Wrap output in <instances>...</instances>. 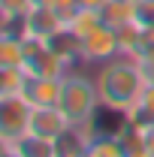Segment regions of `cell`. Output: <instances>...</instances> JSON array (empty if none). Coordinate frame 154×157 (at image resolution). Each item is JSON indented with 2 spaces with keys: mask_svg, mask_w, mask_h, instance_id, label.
Here are the masks:
<instances>
[{
  "mask_svg": "<svg viewBox=\"0 0 154 157\" xmlns=\"http://www.w3.org/2000/svg\"><path fill=\"white\" fill-rule=\"evenodd\" d=\"M94 82H97V91H100V103L112 112H121V115L133 112L139 106V97L148 85L139 60L127 58V55H118V58L100 63Z\"/></svg>",
  "mask_w": 154,
  "mask_h": 157,
  "instance_id": "cell-1",
  "label": "cell"
},
{
  "mask_svg": "<svg viewBox=\"0 0 154 157\" xmlns=\"http://www.w3.org/2000/svg\"><path fill=\"white\" fill-rule=\"evenodd\" d=\"M100 91H97L94 76H85L79 70H70L64 76V91H60L58 109L70 118L73 127H82V124H91L100 112Z\"/></svg>",
  "mask_w": 154,
  "mask_h": 157,
  "instance_id": "cell-2",
  "label": "cell"
},
{
  "mask_svg": "<svg viewBox=\"0 0 154 157\" xmlns=\"http://www.w3.org/2000/svg\"><path fill=\"white\" fill-rule=\"evenodd\" d=\"M21 73L27 78H64L70 73V63L60 58L48 42L24 36V63H21Z\"/></svg>",
  "mask_w": 154,
  "mask_h": 157,
  "instance_id": "cell-3",
  "label": "cell"
},
{
  "mask_svg": "<svg viewBox=\"0 0 154 157\" xmlns=\"http://www.w3.org/2000/svg\"><path fill=\"white\" fill-rule=\"evenodd\" d=\"M30 109L33 106L24 100V94H0V139L6 145H12L27 133Z\"/></svg>",
  "mask_w": 154,
  "mask_h": 157,
  "instance_id": "cell-4",
  "label": "cell"
},
{
  "mask_svg": "<svg viewBox=\"0 0 154 157\" xmlns=\"http://www.w3.org/2000/svg\"><path fill=\"white\" fill-rule=\"evenodd\" d=\"M64 27H67V21H64V15H60L58 9H52V6H33L21 18V36L52 42Z\"/></svg>",
  "mask_w": 154,
  "mask_h": 157,
  "instance_id": "cell-5",
  "label": "cell"
},
{
  "mask_svg": "<svg viewBox=\"0 0 154 157\" xmlns=\"http://www.w3.org/2000/svg\"><path fill=\"white\" fill-rule=\"evenodd\" d=\"M121 55V42H118V30L109 24H100L82 39V63H106Z\"/></svg>",
  "mask_w": 154,
  "mask_h": 157,
  "instance_id": "cell-6",
  "label": "cell"
},
{
  "mask_svg": "<svg viewBox=\"0 0 154 157\" xmlns=\"http://www.w3.org/2000/svg\"><path fill=\"white\" fill-rule=\"evenodd\" d=\"M70 127H73L70 118L64 115L58 106H33V109H30L27 133H37V136H45V139H55V142H58Z\"/></svg>",
  "mask_w": 154,
  "mask_h": 157,
  "instance_id": "cell-7",
  "label": "cell"
},
{
  "mask_svg": "<svg viewBox=\"0 0 154 157\" xmlns=\"http://www.w3.org/2000/svg\"><path fill=\"white\" fill-rule=\"evenodd\" d=\"M60 91H64V78H27L21 94L30 106H58Z\"/></svg>",
  "mask_w": 154,
  "mask_h": 157,
  "instance_id": "cell-8",
  "label": "cell"
},
{
  "mask_svg": "<svg viewBox=\"0 0 154 157\" xmlns=\"http://www.w3.org/2000/svg\"><path fill=\"white\" fill-rule=\"evenodd\" d=\"M24 63V36L15 30H0V70H21Z\"/></svg>",
  "mask_w": 154,
  "mask_h": 157,
  "instance_id": "cell-9",
  "label": "cell"
},
{
  "mask_svg": "<svg viewBox=\"0 0 154 157\" xmlns=\"http://www.w3.org/2000/svg\"><path fill=\"white\" fill-rule=\"evenodd\" d=\"M12 148L21 157H60L58 142L55 139H45V136H37V133H24L21 139L12 142Z\"/></svg>",
  "mask_w": 154,
  "mask_h": 157,
  "instance_id": "cell-10",
  "label": "cell"
},
{
  "mask_svg": "<svg viewBox=\"0 0 154 157\" xmlns=\"http://www.w3.org/2000/svg\"><path fill=\"white\" fill-rule=\"evenodd\" d=\"M100 12H103V24L121 30V27H127V24H133V21H136L139 3H130V0H109Z\"/></svg>",
  "mask_w": 154,
  "mask_h": 157,
  "instance_id": "cell-11",
  "label": "cell"
},
{
  "mask_svg": "<svg viewBox=\"0 0 154 157\" xmlns=\"http://www.w3.org/2000/svg\"><path fill=\"white\" fill-rule=\"evenodd\" d=\"M103 24V12L100 9H88V6H79L76 12L67 18V30L70 33H76L79 39H85L91 30H97Z\"/></svg>",
  "mask_w": 154,
  "mask_h": 157,
  "instance_id": "cell-12",
  "label": "cell"
},
{
  "mask_svg": "<svg viewBox=\"0 0 154 157\" xmlns=\"http://www.w3.org/2000/svg\"><path fill=\"white\" fill-rule=\"evenodd\" d=\"M88 157H127V145L115 133H100V136L91 139Z\"/></svg>",
  "mask_w": 154,
  "mask_h": 157,
  "instance_id": "cell-13",
  "label": "cell"
},
{
  "mask_svg": "<svg viewBox=\"0 0 154 157\" xmlns=\"http://www.w3.org/2000/svg\"><path fill=\"white\" fill-rule=\"evenodd\" d=\"M136 21H139L142 27H154V0H139Z\"/></svg>",
  "mask_w": 154,
  "mask_h": 157,
  "instance_id": "cell-14",
  "label": "cell"
},
{
  "mask_svg": "<svg viewBox=\"0 0 154 157\" xmlns=\"http://www.w3.org/2000/svg\"><path fill=\"white\" fill-rule=\"evenodd\" d=\"M48 6H52V9H58L60 15H64V21H67L79 6H82V3H79V0H48Z\"/></svg>",
  "mask_w": 154,
  "mask_h": 157,
  "instance_id": "cell-15",
  "label": "cell"
},
{
  "mask_svg": "<svg viewBox=\"0 0 154 157\" xmlns=\"http://www.w3.org/2000/svg\"><path fill=\"white\" fill-rule=\"evenodd\" d=\"M139 67H142V73H145V82L154 85V58H142V60H139Z\"/></svg>",
  "mask_w": 154,
  "mask_h": 157,
  "instance_id": "cell-16",
  "label": "cell"
},
{
  "mask_svg": "<svg viewBox=\"0 0 154 157\" xmlns=\"http://www.w3.org/2000/svg\"><path fill=\"white\" fill-rule=\"evenodd\" d=\"M127 157H154L145 145H136V148H127Z\"/></svg>",
  "mask_w": 154,
  "mask_h": 157,
  "instance_id": "cell-17",
  "label": "cell"
},
{
  "mask_svg": "<svg viewBox=\"0 0 154 157\" xmlns=\"http://www.w3.org/2000/svg\"><path fill=\"white\" fill-rule=\"evenodd\" d=\"M145 148L154 154V121L148 124V130H145Z\"/></svg>",
  "mask_w": 154,
  "mask_h": 157,
  "instance_id": "cell-18",
  "label": "cell"
},
{
  "mask_svg": "<svg viewBox=\"0 0 154 157\" xmlns=\"http://www.w3.org/2000/svg\"><path fill=\"white\" fill-rule=\"evenodd\" d=\"M79 3H82V6H88V9H103L109 0H79Z\"/></svg>",
  "mask_w": 154,
  "mask_h": 157,
  "instance_id": "cell-19",
  "label": "cell"
},
{
  "mask_svg": "<svg viewBox=\"0 0 154 157\" xmlns=\"http://www.w3.org/2000/svg\"><path fill=\"white\" fill-rule=\"evenodd\" d=\"M0 157H21V154H18V151H15V148H12V145H6V148L0 151Z\"/></svg>",
  "mask_w": 154,
  "mask_h": 157,
  "instance_id": "cell-20",
  "label": "cell"
},
{
  "mask_svg": "<svg viewBox=\"0 0 154 157\" xmlns=\"http://www.w3.org/2000/svg\"><path fill=\"white\" fill-rule=\"evenodd\" d=\"M73 157H88V151H82V154H73Z\"/></svg>",
  "mask_w": 154,
  "mask_h": 157,
  "instance_id": "cell-21",
  "label": "cell"
},
{
  "mask_svg": "<svg viewBox=\"0 0 154 157\" xmlns=\"http://www.w3.org/2000/svg\"><path fill=\"white\" fill-rule=\"evenodd\" d=\"M130 3H139V0H130Z\"/></svg>",
  "mask_w": 154,
  "mask_h": 157,
  "instance_id": "cell-22",
  "label": "cell"
}]
</instances>
